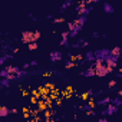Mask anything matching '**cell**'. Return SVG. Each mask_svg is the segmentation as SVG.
<instances>
[{
  "label": "cell",
  "mask_w": 122,
  "mask_h": 122,
  "mask_svg": "<svg viewBox=\"0 0 122 122\" xmlns=\"http://www.w3.org/2000/svg\"><path fill=\"white\" fill-rule=\"evenodd\" d=\"M36 105H37V109H39L40 112H43L45 109H47V106H46V102H45L43 99H40V101H37V102H36Z\"/></svg>",
  "instance_id": "obj_8"
},
{
  "label": "cell",
  "mask_w": 122,
  "mask_h": 122,
  "mask_svg": "<svg viewBox=\"0 0 122 122\" xmlns=\"http://www.w3.org/2000/svg\"><path fill=\"white\" fill-rule=\"evenodd\" d=\"M95 106H96V102H95V99L89 96V98H88V108H91V109H93Z\"/></svg>",
  "instance_id": "obj_14"
},
{
  "label": "cell",
  "mask_w": 122,
  "mask_h": 122,
  "mask_svg": "<svg viewBox=\"0 0 122 122\" xmlns=\"http://www.w3.org/2000/svg\"><path fill=\"white\" fill-rule=\"evenodd\" d=\"M69 57H71V60H73V62H82V60H83L82 55H71Z\"/></svg>",
  "instance_id": "obj_10"
},
{
  "label": "cell",
  "mask_w": 122,
  "mask_h": 122,
  "mask_svg": "<svg viewBox=\"0 0 122 122\" xmlns=\"http://www.w3.org/2000/svg\"><path fill=\"white\" fill-rule=\"evenodd\" d=\"M22 95H23V96H27V95H29V91H27V89H23V88H22Z\"/></svg>",
  "instance_id": "obj_32"
},
{
  "label": "cell",
  "mask_w": 122,
  "mask_h": 122,
  "mask_svg": "<svg viewBox=\"0 0 122 122\" xmlns=\"http://www.w3.org/2000/svg\"><path fill=\"white\" fill-rule=\"evenodd\" d=\"M116 109H118V106H115L113 103H109V105H108V108H106V111H105V113L112 115V113H115V112H116Z\"/></svg>",
  "instance_id": "obj_6"
},
{
  "label": "cell",
  "mask_w": 122,
  "mask_h": 122,
  "mask_svg": "<svg viewBox=\"0 0 122 122\" xmlns=\"http://www.w3.org/2000/svg\"><path fill=\"white\" fill-rule=\"evenodd\" d=\"M32 95L39 98V96H40V92H39V89H33V91H32ZM39 99H40V98H39Z\"/></svg>",
  "instance_id": "obj_28"
},
{
  "label": "cell",
  "mask_w": 122,
  "mask_h": 122,
  "mask_svg": "<svg viewBox=\"0 0 122 122\" xmlns=\"http://www.w3.org/2000/svg\"><path fill=\"white\" fill-rule=\"evenodd\" d=\"M60 59H62V53H60V52H52L50 53V60H52V62H59V60Z\"/></svg>",
  "instance_id": "obj_3"
},
{
  "label": "cell",
  "mask_w": 122,
  "mask_h": 122,
  "mask_svg": "<svg viewBox=\"0 0 122 122\" xmlns=\"http://www.w3.org/2000/svg\"><path fill=\"white\" fill-rule=\"evenodd\" d=\"M29 66H30V63H25V65H23V69H27Z\"/></svg>",
  "instance_id": "obj_41"
},
{
  "label": "cell",
  "mask_w": 122,
  "mask_h": 122,
  "mask_svg": "<svg viewBox=\"0 0 122 122\" xmlns=\"http://www.w3.org/2000/svg\"><path fill=\"white\" fill-rule=\"evenodd\" d=\"M6 75H7V72H6V71H3L2 73H0V76H2V78H6Z\"/></svg>",
  "instance_id": "obj_38"
},
{
  "label": "cell",
  "mask_w": 122,
  "mask_h": 122,
  "mask_svg": "<svg viewBox=\"0 0 122 122\" xmlns=\"http://www.w3.org/2000/svg\"><path fill=\"white\" fill-rule=\"evenodd\" d=\"M115 85H116V81H111V82L108 83V86H109V88H112V86H115Z\"/></svg>",
  "instance_id": "obj_35"
},
{
  "label": "cell",
  "mask_w": 122,
  "mask_h": 122,
  "mask_svg": "<svg viewBox=\"0 0 122 122\" xmlns=\"http://www.w3.org/2000/svg\"><path fill=\"white\" fill-rule=\"evenodd\" d=\"M22 42L23 43H30V42H33V32L32 30H25L23 33H22Z\"/></svg>",
  "instance_id": "obj_2"
},
{
  "label": "cell",
  "mask_w": 122,
  "mask_h": 122,
  "mask_svg": "<svg viewBox=\"0 0 122 122\" xmlns=\"http://www.w3.org/2000/svg\"><path fill=\"white\" fill-rule=\"evenodd\" d=\"M71 3H72V2H71V0H68V2H66V3H65L63 6H62V10H65V9H66V7H68V6L71 5Z\"/></svg>",
  "instance_id": "obj_31"
},
{
  "label": "cell",
  "mask_w": 122,
  "mask_h": 122,
  "mask_svg": "<svg viewBox=\"0 0 122 122\" xmlns=\"http://www.w3.org/2000/svg\"><path fill=\"white\" fill-rule=\"evenodd\" d=\"M10 113V109H7L6 106H3V105H0V118H5V116H7Z\"/></svg>",
  "instance_id": "obj_7"
},
{
  "label": "cell",
  "mask_w": 122,
  "mask_h": 122,
  "mask_svg": "<svg viewBox=\"0 0 122 122\" xmlns=\"http://www.w3.org/2000/svg\"><path fill=\"white\" fill-rule=\"evenodd\" d=\"M37 101H39V98H37V96H33V95H32V98H30V103L36 105V102H37Z\"/></svg>",
  "instance_id": "obj_29"
},
{
  "label": "cell",
  "mask_w": 122,
  "mask_h": 122,
  "mask_svg": "<svg viewBox=\"0 0 122 122\" xmlns=\"http://www.w3.org/2000/svg\"><path fill=\"white\" fill-rule=\"evenodd\" d=\"M55 99H56V101H55V105H57V106L62 105V98H60V96H56Z\"/></svg>",
  "instance_id": "obj_26"
},
{
  "label": "cell",
  "mask_w": 122,
  "mask_h": 122,
  "mask_svg": "<svg viewBox=\"0 0 122 122\" xmlns=\"http://www.w3.org/2000/svg\"><path fill=\"white\" fill-rule=\"evenodd\" d=\"M23 116H25V119H29V118H30V113H29V111L23 112Z\"/></svg>",
  "instance_id": "obj_33"
},
{
  "label": "cell",
  "mask_w": 122,
  "mask_h": 122,
  "mask_svg": "<svg viewBox=\"0 0 122 122\" xmlns=\"http://www.w3.org/2000/svg\"><path fill=\"white\" fill-rule=\"evenodd\" d=\"M5 71H6L7 73H15V75H16L20 69H19L17 66H6V68H5Z\"/></svg>",
  "instance_id": "obj_9"
},
{
  "label": "cell",
  "mask_w": 122,
  "mask_h": 122,
  "mask_svg": "<svg viewBox=\"0 0 122 122\" xmlns=\"http://www.w3.org/2000/svg\"><path fill=\"white\" fill-rule=\"evenodd\" d=\"M86 22V15H83V16H79L78 19H75L72 23L73 25H78V26H83V23Z\"/></svg>",
  "instance_id": "obj_4"
},
{
  "label": "cell",
  "mask_w": 122,
  "mask_h": 122,
  "mask_svg": "<svg viewBox=\"0 0 122 122\" xmlns=\"http://www.w3.org/2000/svg\"><path fill=\"white\" fill-rule=\"evenodd\" d=\"M5 59H6V57H0V65H2V63L5 62Z\"/></svg>",
  "instance_id": "obj_42"
},
{
  "label": "cell",
  "mask_w": 122,
  "mask_h": 122,
  "mask_svg": "<svg viewBox=\"0 0 122 122\" xmlns=\"http://www.w3.org/2000/svg\"><path fill=\"white\" fill-rule=\"evenodd\" d=\"M68 37H69V30L62 32V40H68Z\"/></svg>",
  "instance_id": "obj_22"
},
{
  "label": "cell",
  "mask_w": 122,
  "mask_h": 122,
  "mask_svg": "<svg viewBox=\"0 0 122 122\" xmlns=\"http://www.w3.org/2000/svg\"><path fill=\"white\" fill-rule=\"evenodd\" d=\"M53 75H55L53 71H47V72H43V73H42V76H45V78H50V76H53Z\"/></svg>",
  "instance_id": "obj_20"
},
{
  "label": "cell",
  "mask_w": 122,
  "mask_h": 122,
  "mask_svg": "<svg viewBox=\"0 0 122 122\" xmlns=\"http://www.w3.org/2000/svg\"><path fill=\"white\" fill-rule=\"evenodd\" d=\"M10 113H15L16 115V113H19V109H10Z\"/></svg>",
  "instance_id": "obj_37"
},
{
  "label": "cell",
  "mask_w": 122,
  "mask_h": 122,
  "mask_svg": "<svg viewBox=\"0 0 122 122\" xmlns=\"http://www.w3.org/2000/svg\"><path fill=\"white\" fill-rule=\"evenodd\" d=\"M111 102V98H105L103 101H101V102H98L96 105H105V103H109Z\"/></svg>",
  "instance_id": "obj_25"
},
{
  "label": "cell",
  "mask_w": 122,
  "mask_h": 122,
  "mask_svg": "<svg viewBox=\"0 0 122 122\" xmlns=\"http://www.w3.org/2000/svg\"><path fill=\"white\" fill-rule=\"evenodd\" d=\"M71 2H72V0H71Z\"/></svg>",
  "instance_id": "obj_43"
},
{
  "label": "cell",
  "mask_w": 122,
  "mask_h": 122,
  "mask_svg": "<svg viewBox=\"0 0 122 122\" xmlns=\"http://www.w3.org/2000/svg\"><path fill=\"white\" fill-rule=\"evenodd\" d=\"M111 102H112L115 106H119V105H121V99H119V96H118L116 99H111Z\"/></svg>",
  "instance_id": "obj_23"
},
{
  "label": "cell",
  "mask_w": 122,
  "mask_h": 122,
  "mask_svg": "<svg viewBox=\"0 0 122 122\" xmlns=\"http://www.w3.org/2000/svg\"><path fill=\"white\" fill-rule=\"evenodd\" d=\"M82 73H83L85 76H88V78H89V76H95V68H93V65H91V66H89L85 72H82Z\"/></svg>",
  "instance_id": "obj_5"
},
{
  "label": "cell",
  "mask_w": 122,
  "mask_h": 122,
  "mask_svg": "<svg viewBox=\"0 0 122 122\" xmlns=\"http://www.w3.org/2000/svg\"><path fill=\"white\" fill-rule=\"evenodd\" d=\"M37 89H39V92H40V96H42V98H43V96H46V95H49V92H50L46 86H45V88H42V86H40V88H37Z\"/></svg>",
  "instance_id": "obj_13"
},
{
  "label": "cell",
  "mask_w": 122,
  "mask_h": 122,
  "mask_svg": "<svg viewBox=\"0 0 122 122\" xmlns=\"http://www.w3.org/2000/svg\"><path fill=\"white\" fill-rule=\"evenodd\" d=\"M76 66V62H73V60H69V62L65 65V69H72V68H75Z\"/></svg>",
  "instance_id": "obj_17"
},
{
  "label": "cell",
  "mask_w": 122,
  "mask_h": 122,
  "mask_svg": "<svg viewBox=\"0 0 122 122\" xmlns=\"http://www.w3.org/2000/svg\"><path fill=\"white\" fill-rule=\"evenodd\" d=\"M39 46H37V42H30V43H27V49L29 50H36Z\"/></svg>",
  "instance_id": "obj_16"
},
{
  "label": "cell",
  "mask_w": 122,
  "mask_h": 122,
  "mask_svg": "<svg viewBox=\"0 0 122 122\" xmlns=\"http://www.w3.org/2000/svg\"><path fill=\"white\" fill-rule=\"evenodd\" d=\"M16 78H17V76H16L15 73H7V75H6V79H7V81H15Z\"/></svg>",
  "instance_id": "obj_21"
},
{
  "label": "cell",
  "mask_w": 122,
  "mask_h": 122,
  "mask_svg": "<svg viewBox=\"0 0 122 122\" xmlns=\"http://www.w3.org/2000/svg\"><path fill=\"white\" fill-rule=\"evenodd\" d=\"M78 10V16H83V15H88V12H89V9L85 6V7H79V9H76Z\"/></svg>",
  "instance_id": "obj_12"
},
{
  "label": "cell",
  "mask_w": 122,
  "mask_h": 122,
  "mask_svg": "<svg viewBox=\"0 0 122 122\" xmlns=\"http://www.w3.org/2000/svg\"><path fill=\"white\" fill-rule=\"evenodd\" d=\"M65 22V19L63 17H57V19H53V23L55 25H59V23H63Z\"/></svg>",
  "instance_id": "obj_24"
},
{
  "label": "cell",
  "mask_w": 122,
  "mask_h": 122,
  "mask_svg": "<svg viewBox=\"0 0 122 122\" xmlns=\"http://www.w3.org/2000/svg\"><path fill=\"white\" fill-rule=\"evenodd\" d=\"M72 27H73V23H72V22H71V23H68V29H69V30H71V29H72Z\"/></svg>",
  "instance_id": "obj_40"
},
{
  "label": "cell",
  "mask_w": 122,
  "mask_h": 122,
  "mask_svg": "<svg viewBox=\"0 0 122 122\" xmlns=\"http://www.w3.org/2000/svg\"><path fill=\"white\" fill-rule=\"evenodd\" d=\"M45 86H46V88H47L49 91H52L53 88H56V86H55V83H50V82H47V83H45Z\"/></svg>",
  "instance_id": "obj_27"
},
{
  "label": "cell",
  "mask_w": 122,
  "mask_h": 122,
  "mask_svg": "<svg viewBox=\"0 0 122 122\" xmlns=\"http://www.w3.org/2000/svg\"><path fill=\"white\" fill-rule=\"evenodd\" d=\"M36 65H37L36 60H32V62H30V66H36Z\"/></svg>",
  "instance_id": "obj_39"
},
{
  "label": "cell",
  "mask_w": 122,
  "mask_h": 122,
  "mask_svg": "<svg viewBox=\"0 0 122 122\" xmlns=\"http://www.w3.org/2000/svg\"><path fill=\"white\" fill-rule=\"evenodd\" d=\"M91 95H92V91H88V92H85V93H82V95H81V98H82L83 101H88V98H89Z\"/></svg>",
  "instance_id": "obj_19"
},
{
  "label": "cell",
  "mask_w": 122,
  "mask_h": 122,
  "mask_svg": "<svg viewBox=\"0 0 122 122\" xmlns=\"http://www.w3.org/2000/svg\"><path fill=\"white\" fill-rule=\"evenodd\" d=\"M66 91H68V92H72V93H73V92H75V91H73V88H72V86H68V88H66Z\"/></svg>",
  "instance_id": "obj_36"
},
{
  "label": "cell",
  "mask_w": 122,
  "mask_h": 122,
  "mask_svg": "<svg viewBox=\"0 0 122 122\" xmlns=\"http://www.w3.org/2000/svg\"><path fill=\"white\" fill-rule=\"evenodd\" d=\"M103 10H105V13H112V12H113V7H112L109 3H105V5H103Z\"/></svg>",
  "instance_id": "obj_15"
},
{
  "label": "cell",
  "mask_w": 122,
  "mask_h": 122,
  "mask_svg": "<svg viewBox=\"0 0 122 122\" xmlns=\"http://www.w3.org/2000/svg\"><path fill=\"white\" fill-rule=\"evenodd\" d=\"M40 36H42V33H40L39 30H35V32H33V42H37Z\"/></svg>",
  "instance_id": "obj_18"
},
{
  "label": "cell",
  "mask_w": 122,
  "mask_h": 122,
  "mask_svg": "<svg viewBox=\"0 0 122 122\" xmlns=\"http://www.w3.org/2000/svg\"><path fill=\"white\" fill-rule=\"evenodd\" d=\"M95 76H99V78H103L108 75V69H106V65H95Z\"/></svg>",
  "instance_id": "obj_1"
},
{
  "label": "cell",
  "mask_w": 122,
  "mask_h": 122,
  "mask_svg": "<svg viewBox=\"0 0 122 122\" xmlns=\"http://www.w3.org/2000/svg\"><path fill=\"white\" fill-rule=\"evenodd\" d=\"M109 55H112V56H116V57H119V55H121V47H113L112 50H109Z\"/></svg>",
  "instance_id": "obj_11"
},
{
  "label": "cell",
  "mask_w": 122,
  "mask_h": 122,
  "mask_svg": "<svg viewBox=\"0 0 122 122\" xmlns=\"http://www.w3.org/2000/svg\"><path fill=\"white\" fill-rule=\"evenodd\" d=\"M86 59H88V60H93V59H95V56H93L92 53H88V55H86Z\"/></svg>",
  "instance_id": "obj_30"
},
{
  "label": "cell",
  "mask_w": 122,
  "mask_h": 122,
  "mask_svg": "<svg viewBox=\"0 0 122 122\" xmlns=\"http://www.w3.org/2000/svg\"><path fill=\"white\" fill-rule=\"evenodd\" d=\"M9 82H10V81H7V79L5 78V81L2 82V85H3V86H9Z\"/></svg>",
  "instance_id": "obj_34"
}]
</instances>
